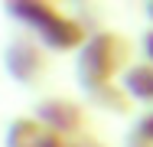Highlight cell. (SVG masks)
Segmentation results:
<instances>
[{
    "instance_id": "5b68a950",
    "label": "cell",
    "mask_w": 153,
    "mask_h": 147,
    "mask_svg": "<svg viewBox=\"0 0 153 147\" xmlns=\"http://www.w3.org/2000/svg\"><path fill=\"white\" fill-rule=\"evenodd\" d=\"M65 137L56 134L49 124H42L36 115L13 118L3 131V147H62Z\"/></svg>"
},
{
    "instance_id": "6da1fadb",
    "label": "cell",
    "mask_w": 153,
    "mask_h": 147,
    "mask_svg": "<svg viewBox=\"0 0 153 147\" xmlns=\"http://www.w3.org/2000/svg\"><path fill=\"white\" fill-rule=\"evenodd\" d=\"M3 13L10 20H16L20 26H26V33L36 36L52 52H75L78 56V49L91 36L75 13H65L56 3H46V0H13L3 7Z\"/></svg>"
},
{
    "instance_id": "30bf717a",
    "label": "cell",
    "mask_w": 153,
    "mask_h": 147,
    "mask_svg": "<svg viewBox=\"0 0 153 147\" xmlns=\"http://www.w3.org/2000/svg\"><path fill=\"white\" fill-rule=\"evenodd\" d=\"M140 46H143V59H147V62H153V29L143 36V43H140Z\"/></svg>"
},
{
    "instance_id": "8992f818",
    "label": "cell",
    "mask_w": 153,
    "mask_h": 147,
    "mask_svg": "<svg viewBox=\"0 0 153 147\" xmlns=\"http://www.w3.org/2000/svg\"><path fill=\"white\" fill-rule=\"evenodd\" d=\"M121 88L130 95L134 105H150L153 108V62H134L121 75Z\"/></svg>"
},
{
    "instance_id": "52a82bcc",
    "label": "cell",
    "mask_w": 153,
    "mask_h": 147,
    "mask_svg": "<svg viewBox=\"0 0 153 147\" xmlns=\"http://www.w3.org/2000/svg\"><path fill=\"white\" fill-rule=\"evenodd\" d=\"M85 101L91 108H98V111H104V115H130L134 111V101L121 88V82L117 85H104V88H98V92H88Z\"/></svg>"
},
{
    "instance_id": "7a4b0ae2",
    "label": "cell",
    "mask_w": 153,
    "mask_h": 147,
    "mask_svg": "<svg viewBox=\"0 0 153 147\" xmlns=\"http://www.w3.org/2000/svg\"><path fill=\"white\" fill-rule=\"evenodd\" d=\"M130 65L134 62H130L127 36L114 29H94L75 56V79H78V88L88 95L104 85H117Z\"/></svg>"
},
{
    "instance_id": "277c9868",
    "label": "cell",
    "mask_w": 153,
    "mask_h": 147,
    "mask_svg": "<svg viewBox=\"0 0 153 147\" xmlns=\"http://www.w3.org/2000/svg\"><path fill=\"white\" fill-rule=\"evenodd\" d=\"M33 115L39 118L42 124H49L56 134H62L65 141L88 134V108H85L82 101H75V98H65V95L39 98Z\"/></svg>"
},
{
    "instance_id": "8fae6325",
    "label": "cell",
    "mask_w": 153,
    "mask_h": 147,
    "mask_svg": "<svg viewBox=\"0 0 153 147\" xmlns=\"http://www.w3.org/2000/svg\"><path fill=\"white\" fill-rule=\"evenodd\" d=\"M143 10H147V16H150V23H153V0L147 3V7H143Z\"/></svg>"
},
{
    "instance_id": "3957f363",
    "label": "cell",
    "mask_w": 153,
    "mask_h": 147,
    "mask_svg": "<svg viewBox=\"0 0 153 147\" xmlns=\"http://www.w3.org/2000/svg\"><path fill=\"white\" fill-rule=\"evenodd\" d=\"M3 69L16 85H39L49 72V52L36 36L20 33L3 46Z\"/></svg>"
},
{
    "instance_id": "9c48e42d",
    "label": "cell",
    "mask_w": 153,
    "mask_h": 147,
    "mask_svg": "<svg viewBox=\"0 0 153 147\" xmlns=\"http://www.w3.org/2000/svg\"><path fill=\"white\" fill-rule=\"evenodd\" d=\"M62 147H108V144H104L101 137H94L91 131H88V134H82V137H72V141H65Z\"/></svg>"
},
{
    "instance_id": "ba28073f",
    "label": "cell",
    "mask_w": 153,
    "mask_h": 147,
    "mask_svg": "<svg viewBox=\"0 0 153 147\" xmlns=\"http://www.w3.org/2000/svg\"><path fill=\"white\" fill-rule=\"evenodd\" d=\"M134 131H137V134H143L147 141H153V108H147L143 115L134 121Z\"/></svg>"
}]
</instances>
